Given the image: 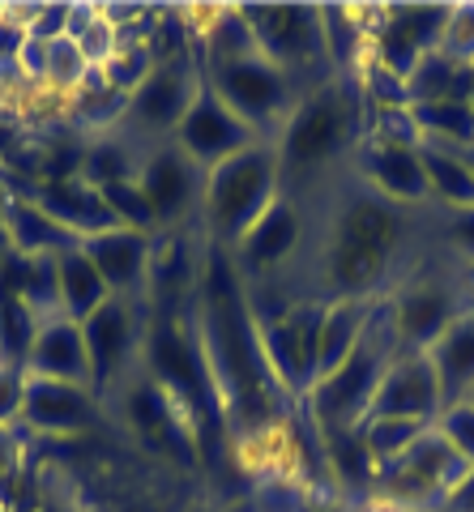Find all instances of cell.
Masks as SVG:
<instances>
[{
	"label": "cell",
	"mask_w": 474,
	"mask_h": 512,
	"mask_svg": "<svg viewBox=\"0 0 474 512\" xmlns=\"http://www.w3.org/2000/svg\"><path fill=\"white\" fill-rule=\"evenodd\" d=\"M22 397H26V372L0 363V427H13L22 419Z\"/></svg>",
	"instance_id": "f6af8a7d"
},
{
	"label": "cell",
	"mask_w": 474,
	"mask_h": 512,
	"mask_svg": "<svg viewBox=\"0 0 474 512\" xmlns=\"http://www.w3.org/2000/svg\"><path fill=\"white\" fill-rule=\"evenodd\" d=\"M428 427H432V423H410V419H363L355 431H359L363 448H368L372 466H385V461H393L398 453H406V448L415 444Z\"/></svg>",
	"instance_id": "e575fe53"
},
{
	"label": "cell",
	"mask_w": 474,
	"mask_h": 512,
	"mask_svg": "<svg viewBox=\"0 0 474 512\" xmlns=\"http://www.w3.org/2000/svg\"><path fill=\"white\" fill-rule=\"evenodd\" d=\"M415 124L423 141L449 150H470L474 146V107L466 99H445V103H415Z\"/></svg>",
	"instance_id": "4dcf8cb0"
},
{
	"label": "cell",
	"mask_w": 474,
	"mask_h": 512,
	"mask_svg": "<svg viewBox=\"0 0 474 512\" xmlns=\"http://www.w3.org/2000/svg\"><path fill=\"white\" fill-rule=\"evenodd\" d=\"M35 333H39L35 308H30L18 291H5V286H0V363L22 367L26 372V355H30Z\"/></svg>",
	"instance_id": "1f68e13d"
},
{
	"label": "cell",
	"mask_w": 474,
	"mask_h": 512,
	"mask_svg": "<svg viewBox=\"0 0 474 512\" xmlns=\"http://www.w3.org/2000/svg\"><path fill=\"white\" fill-rule=\"evenodd\" d=\"M5 235H9V248L22 252V256H60V252L82 248V239L73 231H65L52 214H43L39 205L26 201V197H9Z\"/></svg>",
	"instance_id": "484cf974"
},
{
	"label": "cell",
	"mask_w": 474,
	"mask_h": 512,
	"mask_svg": "<svg viewBox=\"0 0 474 512\" xmlns=\"http://www.w3.org/2000/svg\"><path fill=\"white\" fill-rule=\"evenodd\" d=\"M201 77L193 73L188 60H171V64H154V73L129 94V116L137 128H150V133H167V128H180V120L188 116V107L201 94Z\"/></svg>",
	"instance_id": "9a60e30c"
},
{
	"label": "cell",
	"mask_w": 474,
	"mask_h": 512,
	"mask_svg": "<svg viewBox=\"0 0 474 512\" xmlns=\"http://www.w3.org/2000/svg\"><path fill=\"white\" fill-rule=\"evenodd\" d=\"M56 274H60V312H65L69 320H77V325H82L94 308H103V303L112 299L103 274L94 269V261L82 248L60 252L56 256Z\"/></svg>",
	"instance_id": "83f0119b"
},
{
	"label": "cell",
	"mask_w": 474,
	"mask_h": 512,
	"mask_svg": "<svg viewBox=\"0 0 474 512\" xmlns=\"http://www.w3.org/2000/svg\"><path fill=\"white\" fill-rule=\"evenodd\" d=\"M440 406V380L436 367L428 359V350H402L389 363V372L381 380V389L372 397L368 419H410V423H436Z\"/></svg>",
	"instance_id": "4fadbf2b"
},
{
	"label": "cell",
	"mask_w": 474,
	"mask_h": 512,
	"mask_svg": "<svg viewBox=\"0 0 474 512\" xmlns=\"http://www.w3.org/2000/svg\"><path fill=\"white\" fill-rule=\"evenodd\" d=\"M201 346L235 431L261 436L287 419L291 393L278 384L261 346V329L244 295L240 265L227 244H214L201 269Z\"/></svg>",
	"instance_id": "6da1fadb"
},
{
	"label": "cell",
	"mask_w": 474,
	"mask_h": 512,
	"mask_svg": "<svg viewBox=\"0 0 474 512\" xmlns=\"http://www.w3.org/2000/svg\"><path fill=\"white\" fill-rule=\"evenodd\" d=\"M398 239L402 218L385 197L359 192L346 201L325 248V278L334 286V299H368L372 286L385 278Z\"/></svg>",
	"instance_id": "3957f363"
},
{
	"label": "cell",
	"mask_w": 474,
	"mask_h": 512,
	"mask_svg": "<svg viewBox=\"0 0 474 512\" xmlns=\"http://www.w3.org/2000/svg\"><path fill=\"white\" fill-rule=\"evenodd\" d=\"M449 239H453V248L474 265V205H470V210H453V218H449Z\"/></svg>",
	"instance_id": "f907efd6"
},
{
	"label": "cell",
	"mask_w": 474,
	"mask_h": 512,
	"mask_svg": "<svg viewBox=\"0 0 474 512\" xmlns=\"http://www.w3.org/2000/svg\"><path fill=\"white\" fill-rule=\"evenodd\" d=\"M257 141L261 137L252 133V128L235 116V111L218 99L210 86H201L193 107H188V116L176 128V146L193 158L201 171H214L218 163H227V158L252 150Z\"/></svg>",
	"instance_id": "8fae6325"
},
{
	"label": "cell",
	"mask_w": 474,
	"mask_h": 512,
	"mask_svg": "<svg viewBox=\"0 0 474 512\" xmlns=\"http://www.w3.org/2000/svg\"><path fill=\"white\" fill-rule=\"evenodd\" d=\"M82 252L94 261V269L103 274L107 291L129 299L133 291L150 282V256H154V244L150 235L141 231H129V227H116V231H103V235H90L82 239Z\"/></svg>",
	"instance_id": "ffe728a7"
},
{
	"label": "cell",
	"mask_w": 474,
	"mask_h": 512,
	"mask_svg": "<svg viewBox=\"0 0 474 512\" xmlns=\"http://www.w3.org/2000/svg\"><path fill=\"white\" fill-rule=\"evenodd\" d=\"M440 52L453 56L457 64H474V5L449 9V26L440 39Z\"/></svg>",
	"instance_id": "7bdbcfd3"
},
{
	"label": "cell",
	"mask_w": 474,
	"mask_h": 512,
	"mask_svg": "<svg viewBox=\"0 0 474 512\" xmlns=\"http://www.w3.org/2000/svg\"><path fill=\"white\" fill-rule=\"evenodd\" d=\"M94 419V397L86 384H65V380H43L26 376V397H22V419L30 431H82Z\"/></svg>",
	"instance_id": "44dd1931"
},
{
	"label": "cell",
	"mask_w": 474,
	"mask_h": 512,
	"mask_svg": "<svg viewBox=\"0 0 474 512\" xmlns=\"http://www.w3.org/2000/svg\"><path fill=\"white\" fill-rule=\"evenodd\" d=\"M445 26H449L445 5H398L381 13V26H376V35L368 43L376 52V64L406 82L415 73V64L440 47Z\"/></svg>",
	"instance_id": "7c38bea8"
},
{
	"label": "cell",
	"mask_w": 474,
	"mask_h": 512,
	"mask_svg": "<svg viewBox=\"0 0 474 512\" xmlns=\"http://www.w3.org/2000/svg\"><path fill=\"white\" fill-rule=\"evenodd\" d=\"M146 359H150V380L176 397V406L188 414V423L201 436H218L227 423L223 397L205 359L201 333H193L176 312H154V325L146 333Z\"/></svg>",
	"instance_id": "277c9868"
},
{
	"label": "cell",
	"mask_w": 474,
	"mask_h": 512,
	"mask_svg": "<svg viewBox=\"0 0 474 512\" xmlns=\"http://www.w3.org/2000/svg\"><path fill=\"white\" fill-rule=\"evenodd\" d=\"M107 82H112L116 90L133 94L146 77L154 73V56H150V43H129V47H116V56L103 64Z\"/></svg>",
	"instance_id": "60d3db41"
},
{
	"label": "cell",
	"mask_w": 474,
	"mask_h": 512,
	"mask_svg": "<svg viewBox=\"0 0 474 512\" xmlns=\"http://www.w3.org/2000/svg\"><path fill=\"white\" fill-rule=\"evenodd\" d=\"M363 141L419 150L423 146V133H419L415 111H410V107H385V111H368V133H363Z\"/></svg>",
	"instance_id": "74e56055"
},
{
	"label": "cell",
	"mask_w": 474,
	"mask_h": 512,
	"mask_svg": "<svg viewBox=\"0 0 474 512\" xmlns=\"http://www.w3.org/2000/svg\"><path fill=\"white\" fill-rule=\"evenodd\" d=\"M295 239H299V214L291 210L287 201H274L270 210H265V214L244 231L240 252H235V265H240L244 274L261 278V274L278 269V265L295 252Z\"/></svg>",
	"instance_id": "cb8c5ba5"
},
{
	"label": "cell",
	"mask_w": 474,
	"mask_h": 512,
	"mask_svg": "<svg viewBox=\"0 0 474 512\" xmlns=\"http://www.w3.org/2000/svg\"><path fill=\"white\" fill-rule=\"evenodd\" d=\"M30 35L43 39V43H52V39H65L69 35V5H43L35 18H30Z\"/></svg>",
	"instance_id": "681fc988"
},
{
	"label": "cell",
	"mask_w": 474,
	"mask_h": 512,
	"mask_svg": "<svg viewBox=\"0 0 474 512\" xmlns=\"http://www.w3.org/2000/svg\"><path fill=\"white\" fill-rule=\"evenodd\" d=\"M124 414H129L137 440H146L154 453L193 461V448H197L193 423H188V414L176 406V397L163 384H154V380L133 384L129 397H124Z\"/></svg>",
	"instance_id": "e0dca14e"
},
{
	"label": "cell",
	"mask_w": 474,
	"mask_h": 512,
	"mask_svg": "<svg viewBox=\"0 0 474 512\" xmlns=\"http://www.w3.org/2000/svg\"><path fill=\"white\" fill-rule=\"evenodd\" d=\"M26 201H35L43 214H52L60 227L73 231L77 239H90V235H103V231H116L120 222L116 214L107 210L103 192L90 188L82 175H69V180H43V184H26L22 188Z\"/></svg>",
	"instance_id": "ac0fdd59"
},
{
	"label": "cell",
	"mask_w": 474,
	"mask_h": 512,
	"mask_svg": "<svg viewBox=\"0 0 474 512\" xmlns=\"http://www.w3.org/2000/svg\"><path fill=\"white\" fill-rule=\"evenodd\" d=\"M321 320L325 303H291L274 316H257L265 359L291 397H308L321 380Z\"/></svg>",
	"instance_id": "ba28073f"
},
{
	"label": "cell",
	"mask_w": 474,
	"mask_h": 512,
	"mask_svg": "<svg viewBox=\"0 0 474 512\" xmlns=\"http://www.w3.org/2000/svg\"><path fill=\"white\" fill-rule=\"evenodd\" d=\"M244 18L257 39V52L278 64L282 73H295L304 64H316L325 56V30H321V9L304 5H257L244 9Z\"/></svg>",
	"instance_id": "30bf717a"
},
{
	"label": "cell",
	"mask_w": 474,
	"mask_h": 512,
	"mask_svg": "<svg viewBox=\"0 0 474 512\" xmlns=\"http://www.w3.org/2000/svg\"><path fill=\"white\" fill-rule=\"evenodd\" d=\"M184 512H218V508H210V504H193V508H184Z\"/></svg>",
	"instance_id": "db71d44e"
},
{
	"label": "cell",
	"mask_w": 474,
	"mask_h": 512,
	"mask_svg": "<svg viewBox=\"0 0 474 512\" xmlns=\"http://www.w3.org/2000/svg\"><path fill=\"white\" fill-rule=\"evenodd\" d=\"M432 427L453 444V453L462 457L466 466H474V406H470V402H449V406H440V414H436Z\"/></svg>",
	"instance_id": "b9f144b4"
},
{
	"label": "cell",
	"mask_w": 474,
	"mask_h": 512,
	"mask_svg": "<svg viewBox=\"0 0 474 512\" xmlns=\"http://www.w3.org/2000/svg\"><path fill=\"white\" fill-rule=\"evenodd\" d=\"M466 69L470 64H457L453 56H445L436 47V52H428L415 73L406 77V94H410V107L415 103H445V99H466ZM470 103V99H466Z\"/></svg>",
	"instance_id": "f546056e"
},
{
	"label": "cell",
	"mask_w": 474,
	"mask_h": 512,
	"mask_svg": "<svg viewBox=\"0 0 474 512\" xmlns=\"http://www.w3.org/2000/svg\"><path fill=\"white\" fill-rule=\"evenodd\" d=\"M82 180L90 188H112V184H133L137 180V167H133V154L124 141H94L90 150H82Z\"/></svg>",
	"instance_id": "d590c367"
},
{
	"label": "cell",
	"mask_w": 474,
	"mask_h": 512,
	"mask_svg": "<svg viewBox=\"0 0 474 512\" xmlns=\"http://www.w3.org/2000/svg\"><path fill=\"white\" fill-rule=\"evenodd\" d=\"M26 22L13 9H0V64H18L22 47H26Z\"/></svg>",
	"instance_id": "c3c4849f"
},
{
	"label": "cell",
	"mask_w": 474,
	"mask_h": 512,
	"mask_svg": "<svg viewBox=\"0 0 474 512\" xmlns=\"http://www.w3.org/2000/svg\"><path fill=\"white\" fill-rule=\"evenodd\" d=\"M129 512H158V508H129Z\"/></svg>",
	"instance_id": "9f6ffc18"
},
{
	"label": "cell",
	"mask_w": 474,
	"mask_h": 512,
	"mask_svg": "<svg viewBox=\"0 0 474 512\" xmlns=\"http://www.w3.org/2000/svg\"><path fill=\"white\" fill-rule=\"evenodd\" d=\"M462 402H470V406H474V384H470V389L462 393Z\"/></svg>",
	"instance_id": "11a10c76"
},
{
	"label": "cell",
	"mask_w": 474,
	"mask_h": 512,
	"mask_svg": "<svg viewBox=\"0 0 474 512\" xmlns=\"http://www.w3.org/2000/svg\"><path fill=\"white\" fill-rule=\"evenodd\" d=\"M419 154H423V175H428V192H436V197L445 205H453V210H470L474 205V171L466 163V154L449 150V146H432V141H423Z\"/></svg>",
	"instance_id": "f1b7e54d"
},
{
	"label": "cell",
	"mask_w": 474,
	"mask_h": 512,
	"mask_svg": "<svg viewBox=\"0 0 474 512\" xmlns=\"http://www.w3.org/2000/svg\"><path fill=\"white\" fill-rule=\"evenodd\" d=\"M445 508L449 512H474V466L462 474V483L445 495Z\"/></svg>",
	"instance_id": "816d5d0a"
},
{
	"label": "cell",
	"mask_w": 474,
	"mask_h": 512,
	"mask_svg": "<svg viewBox=\"0 0 474 512\" xmlns=\"http://www.w3.org/2000/svg\"><path fill=\"white\" fill-rule=\"evenodd\" d=\"M321 30H325V52L334 56V64H351L368 47V35L359 30V13L351 9H321Z\"/></svg>",
	"instance_id": "8d00e7d4"
},
{
	"label": "cell",
	"mask_w": 474,
	"mask_h": 512,
	"mask_svg": "<svg viewBox=\"0 0 474 512\" xmlns=\"http://www.w3.org/2000/svg\"><path fill=\"white\" fill-rule=\"evenodd\" d=\"M82 338L90 355V389L112 384L137 355V312L129 299L112 295L103 308L82 320Z\"/></svg>",
	"instance_id": "2e32d148"
},
{
	"label": "cell",
	"mask_w": 474,
	"mask_h": 512,
	"mask_svg": "<svg viewBox=\"0 0 474 512\" xmlns=\"http://www.w3.org/2000/svg\"><path fill=\"white\" fill-rule=\"evenodd\" d=\"M257 56V39H252V26L244 18V9H227L205 26V64L218 69V64Z\"/></svg>",
	"instance_id": "836d02e7"
},
{
	"label": "cell",
	"mask_w": 474,
	"mask_h": 512,
	"mask_svg": "<svg viewBox=\"0 0 474 512\" xmlns=\"http://www.w3.org/2000/svg\"><path fill=\"white\" fill-rule=\"evenodd\" d=\"M137 188L146 192L154 218L163 222V227H171V222H180L201 201L205 171L180 146H163L137 167Z\"/></svg>",
	"instance_id": "5bb4252c"
},
{
	"label": "cell",
	"mask_w": 474,
	"mask_h": 512,
	"mask_svg": "<svg viewBox=\"0 0 474 512\" xmlns=\"http://www.w3.org/2000/svg\"><path fill=\"white\" fill-rule=\"evenodd\" d=\"M363 133V94L351 82H325L299 103L282 128V167H321Z\"/></svg>",
	"instance_id": "8992f818"
},
{
	"label": "cell",
	"mask_w": 474,
	"mask_h": 512,
	"mask_svg": "<svg viewBox=\"0 0 474 512\" xmlns=\"http://www.w3.org/2000/svg\"><path fill=\"white\" fill-rule=\"evenodd\" d=\"M26 376L86 384V389H90V355H86L82 325L69 320L65 312L39 320V333H35L30 355H26Z\"/></svg>",
	"instance_id": "d6986e66"
},
{
	"label": "cell",
	"mask_w": 474,
	"mask_h": 512,
	"mask_svg": "<svg viewBox=\"0 0 474 512\" xmlns=\"http://www.w3.org/2000/svg\"><path fill=\"white\" fill-rule=\"evenodd\" d=\"M278 154L257 141L252 150L218 163L205 175V222L218 244H240L244 231L278 201Z\"/></svg>",
	"instance_id": "5b68a950"
},
{
	"label": "cell",
	"mask_w": 474,
	"mask_h": 512,
	"mask_svg": "<svg viewBox=\"0 0 474 512\" xmlns=\"http://www.w3.org/2000/svg\"><path fill=\"white\" fill-rule=\"evenodd\" d=\"M18 466H22V436L13 427H0V491L13 508V491H18Z\"/></svg>",
	"instance_id": "bcb514c9"
},
{
	"label": "cell",
	"mask_w": 474,
	"mask_h": 512,
	"mask_svg": "<svg viewBox=\"0 0 474 512\" xmlns=\"http://www.w3.org/2000/svg\"><path fill=\"white\" fill-rule=\"evenodd\" d=\"M77 47H82V56H86L90 69H103V64L116 56V26L103 18V9H99V18L86 26V35L77 39Z\"/></svg>",
	"instance_id": "ee69618b"
},
{
	"label": "cell",
	"mask_w": 474,
	"mask_h": 512,
	"mask_svg": "<svg viewBox=\"0 0 474 512\" xmlns=\"http://www.w3.org/2000/svg\"><path fill=\"white\" fill-rule=\"evenodd\" d=\"M398 355H402V342H398V329H393V308L389 303H376L355 355L346 359L338 372L316 380V389L304 397L312 406V423L321 427L325 440L346 436V431H355L363 419H368L372 397L381 389L389 363Z\"/></svg>",
	"instance_id": "7a4b0ae2"
},
{
	"label": "cell",
	"mask_w": 474,
	"mask_h": 512,
	"mask_svg": "<svg viewBox=\"0 0 474 512\" xmlns=\"http://www.w3.org/2000/svg\"><path fill=\"white\" fill-rule=\"evenodd\" d=\"M13 512H77L65 495L47 491V487H26L18 483V495H13Z\"/></svg>",
	"instance_id": "7dc6e473"
},
{
	"label": "cell",
	"mask_w": 474,
	"mask_h": 512,
	"mask_svg": "<svg viewBox=\"0 0 474 512\" xmlns=\"http://www.w3.org/2000/svg\"><path fill=\"white\" fill-rule=\"evenodd\" d=\"M389 308H393V329H398L402 350H428L440 333L462 316V303H457L445 286H432V282L410 286Z\"/></svg>",
	"instance_id": "7402d4cb"
},
{
	"label": "cell",
	"mask_w": 474,
	"mask_h": 512,
	"mask_svg": "<svg viewBox=\"0 0 474 512\" xmlns=\"http://www.w3.org/2000/svg\"><path fill=\"white\" fill-rule=\"evenodd\" d=\"M205 86H210L257 137L295 111L291 77L282 73L278 64L265 60L261 52L244 56V60H231V64H218V69H210V82Z\"/></svg>",
	"instance_id": "9c48e42d"
},
{
	"label": "cell",
	"mask_w": 474,
	"mask_h": 512,
	"mask_svg": "<svg viewBox=\"0 0 474 512\" xmlns=\"http://www.w3.org/2000/svg\"><path fill=\"white\" fill-rule=\"evenodd\" d=\"M86 73H90V64L82 56V47H77L69 35L47 43V86H52L56 94H65V99H69V94L82 86Z\"/></svg>",
	"instance_id": "f35d334b"
},
{
	"label": "cell",
	"mask_w": 474,
	"mask_h": 512,
	"mask_svg": "<svg viewBox=\"0 0 474 512\" xmlns=\"http://www.w3.org/2000/svg\"><path fill=\"white\" fill-rule=\"evenodd\" d=\"M18 137H22V133H18V124L0 116V158H5V163H9V158L22 150V141H18Z\"/></svg>",
	"instance_id": "f5cc1de1"
},
{
	"label": "cell",
	"mask_w": 474,
	"mask_h": 512,
	"mask_svg": "<svg viewBox=\"0 0 474 512\" xmlns=\"http://www.w3.org/2000/svg\"><path fill=\"white\" fill-rule=\"evenodd\" d=\"M372 303L368 299H334L325 303V320H321V376L338 372V367L355 355V346L368 329Z\"/></svg>",
	"instance_id": "4316f807"
},
{
	"label": "cell",
	"mask_w": 474,
	"mask_h": 512,
	"mask_svg": "<svg viewBox=\"0 0 474 512\" xmlns=\"http://www.w3.org/2000/svg\"><path fill=\"white\" fill-rule=\"evenodd\" d=\"M359 167L385 201H419L428 197V175L423 154L406 146H381V141H359Z\"/></svg>",
	"instance_id": "603a6c76"
},
{
	"label": "cell",
	"mask_w": 474,
	"mask_h": 512,
	"mask_svg": "<svg viewBox=\"0 0 474 512\" xmlns=\"http://www.w3.org/2000/svg\"><path fill=\"white\" fill-rule=\"evenodd\" d=\"M470 291H474V265H470Z\"/></svg>",
	"instance_id": "6f0895ef"
},
{
	"label": "cell",
	"mask_w": 474,
	"mask_h": 512,
	"mask_svg": "<svg viewBox=\"0 0 474 512\" xmlns=\"http://www.w3.org/2000/svg\"><path fill=\"white\" fill-rule=\"evenodd\" d=\"M69 111L82 124H116L124 111H129V94L107 82L103 69H90L82 77V86L69 94Z\"/></svg>",
	"instance_id": "d6a6232c"
},
{
	"label": "cell",
	"mask_w": 474,
	"mask_h": 512,
	"mask_svg": "<svg viewBox=\"0 0 474 512\" xmlns=\"http://www.w3.org/2000/svg\"><path fill=\"white\" fill-rule=\"evenodd\" d=\"M428 359L436 367L440 380V397L449 402H462V393L474 384V303H466L462 316L440 333V338L428 346Z\"/></svg>",
	"instance_id": "d4e9b609"
},
{
	"label": "cell",
	"mask_w": 474,
	"mask_h": 512,
	"mask_svg": "<svg viewBox=\"0 0 474 512\" xmlns=\"http://www.w3.org/2000/svg\"><path fill=\"white\" fill-rule=\"evenodd\" d=\"M103 192V201H107V210L116 214L120 227H129V231H141V235H150L158 227V218L150 210V201H146V192L133 184H112V188H99Z\"/></svg>",
	"instance_id": "ab89813d"
},
{
	"label": "cell",
	"mask_w": 474,
	"mask_h": 512,
	"mask_svg": "<svg viewBox=\"0 0 474 512\" xmlns=\"http://www.w3.org/2000/svg\"><path fill=\"white\" fill-rule=\"evenodd\" d=\"M466 470L470 466L453 453V444L436 427H428L406 453L376 466L372 491L402 508H428V504H445V495L462 483Z\"/></svg>",
	"instance_id": "52a82bcc"
}]
</instances>
